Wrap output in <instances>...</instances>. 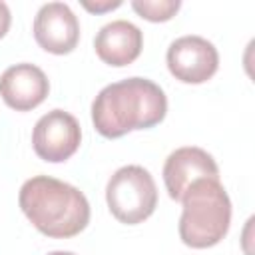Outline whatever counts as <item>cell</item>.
Listing matches in <instances>:
<instances>
[{
    "label": "cell",
    "instance_id": "cell-1",
    "mask_svg": "<svg viewBox=\"0 0 255 255\" xmlns=\"http://www.w3.org/2000/svg\"><path fill=\"white\" fill-rule=\"evenodd\" d=\"M167 114L165 92L147 78H126L100 90L92 102V122L100 135L116 139L133 129H149Z\"/></svg>",
    "mask_w": 255,
    "mask_h": 255
},
{
    "label": "cell",
    "instance_id": "cell-2",
    "mask_svg": "<svg viewBox=\"0 0 255 255\" xmlns=\"http://www.w3.org/2000/svg\"><path fill=\"white\" fill-rule=\"evenodd\" d=\"M18 203L28 221L46 237L68 239L82 233L90 223L86 195L56 177L36 175L20 187Z\"/></svg>",
    "mask_w": 255,
    "mask_h": 255
},
{
    "label": "cell",
    "instance_id": "cell-3",
    "mask_svg": "<svg viewBox=\"0 0 255 255\" xmlns=\"http://www.w3.org/2000/svg\"><path fill=\"white\" fill-rule=\"evenodd\" d=\"M179 237L187 247L207 249L217 245L231 225V199L219 179H197L179 199Z\"/></svg>",
    "mask_w": 255,
    "mask_h": 255
},
{
    "label": "cell",
    "instance_id": "cell-4",
    "mask_svg": "<svg viewBox=\"0 0 255 255\" xmlns=\"http://www.w3.org/2000/svg\"><path fill=\"white\" fill-rule=\"evenodd\" d=\"M106 201L112 215L126 225L145 221L157 205V187L141 165L120 167L106 185Z\"/></svg>",
    "mask_w": 255,
    "mask_h": 255
},
{
    "label": "cell",
    "instance_id": "cell-5",
    "mask_svg": "<svg viewBox=\"0 0 255 255\" xmlns=\"http://www.w3.org/2000/svg\"><path fill=\"white\" fill-rule=\"evenodd\" d=\"M82 141V129L78 120L64 112L52 110L44 114L32 131V147L36 155L50 163H60L70 159Z\"/></svg>",
    "mask_w": 255,
    "mask_h": 255
},
{
    "label": "cell",
    "instance_id": "cell-6",
    "mask_svg": "<svg viewBox=\"0 0 255 255\" xmlns=\"http://www.w3.org/2000/svg\"><path fill=\"white\" fill-rule=\"evenodd\" d=\"M167 68L183 84H203L219 68L217 48L201 36H181L167 48Z\"/></svg>",
    "mask_w": 255,
    "mask_h": 255
},
{
    "label": "cell",
    "instance_id": "cell-7",
    "mask_svg": "<svg viewBox=\"0 0 255 255\" xmlns=\"http://www.w3.org/2000/svg\"><path fill=\"white\" fill-rule=\"evenodd\" d=\"M197 179H219V167L211 153L195 145H185L167 155L163 163V183L171 199L179 201Z\"/></svg>",
    "mask_w": 255,
    "mask_h": 255
},
{
    "label": "cell",
    "instance_id": "cell-8",
    "mask_svg": "<svg viewBox=\"0 0 255 255\" xmlns=\"http://www.w3.org/2000/svg\"><path fill=\"white\" fill-rule=\"evenodd\" d=\"M34 38L50 54H70L80 42V22L68 4L48 2L34 18Z\"/></svg>",
    "mask_w": 255,
    "mask_h": 255
},
{
    "label": "cell",
    "instance_id": "cell-9",
    "mask_svg": "<svg viewBox=\"0 0 255 255\" xmlns=\"http://www.w3.org/2000/svg\"><path fill=\"white\" fill-rule=\"evenodd\" d=\"M50 92L46 74L28 62L14 64L0 76V96L4 104L16 112H30L38 108Z\"/></svg>",
    "mask_w": 255,
    "mask_h": 255
},
{
    "label": "cell",
    "instance_id": "cell-10",
    "mask_svg": "<svg viewBox=\"0 0 255 255\" xmlns=\"http://www.w3.org/2000/svg\"><path fill=\"white\" fill-rule=\"evenodd\" d=\"M94 48L104 64L122 68L129 66L143 48L141 30L128 20H114L100 28L94 38Z\"/></svg>",
    "mask_w": 255,
    "mask_h": 255
},
{
    "label": "cell",
    "instance_id": "cell-11",
    "mask_svg": "<svg viewBox=\"0 0 255 255\" xmlns=\"http://www.w3.org/2000/svg\"><path fill=\"white\" fill-rule=\"evenodd\" d=\"M131 8L149 22H167L181 8L179 0H133Z\"/></svg>",
    "mask_w": 255,
    "mask_h": 255
},
{
    "label": "cell",
    "instance_id": "cell-12",
    "mask_svg": "<svg viewBox=\"0 0 255 255\" xmlns=\"http://www.w3.org/2000/svg\"><path fill=\"white\" fill-rule=\"evenodd\" d=\"M82 6L86 8V10H90V12H96V14H100V12H108V10H114V8H120L122 6V2L120 0H106V2H96V4H92V2H82Z\"/></svg>",
    "mask_w": 255,
    "mask_h": 255
},
{
    "label": "cell",
    "instance_id": "cell-13",
    "mask_svg": "<svg viewBox=\"0 0 255 255\" xmlns=\"http://www.w3.org/2000/svg\"><path fill=\"white\" fill-rule=\"evenodd\" d=\"M10 24H12L10 8L6 6V2H0V38L6 36V32L10 30Z\"/></svg>",
    "mask_w": 255,
    "mask_h": 255
},
{
    "label": "cell",
    "instance_id": "cell-14",
    "mask_svg": "<svg viewBox=\"0 0 255 255\" xmlns=\"http://www.w3.org/2000/svg\"><path fill=\"white\" fill-rule=\"evenodd\" d=\"M48 255H76V253H72V251H52Z\"/></svg>",
    "mask_w": 255,
    "mask_h": 255
}]
</instances>
